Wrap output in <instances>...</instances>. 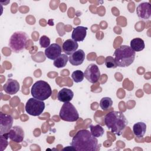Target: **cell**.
I'll use <instances>...</instances> for the list:
<instances>
[{
    "mask_svg": "<svg viewBox=\"0 0 151 151\" xmlns=\"http://www.w3.org/2000/svg\"><path fill=\"white\" fill-rule=\"evenodd\" d=\"M90 129L92 135L96 138L101 137L104 134V129L99 124L95 126L91 124L90 126Z\"/></svg>",
    "mask_w": 151,
    "mask_h": 151,
    "instance_id": "cell-21",
    "label": "cell"
},
{
    "mask_svg": "<svg viewBox=\"0 0 151 151\" xmlns=\"http://www.w3.org/2000/svg\"><path fill=\"white\" fill-rule=\"evenodd\" d=\"M87 28L83 26H78L73 28L71 34L72 40L76 42L84 41L87 35Z\"/></svg>",
    "mask_w": 151,
    "mask_h": 151,
    "instance_id": "cell-15",
    "label": "cell"
},
{
    "mask_svg": "<svg viewBox=\"0 0 151 151\" xmlns=\"http://www.w3.org/2000/svg\"><path fill=\"white\" fill-rule=\"evenodd\" d=\"M68 60V57L65 54H61L55 60H54L53 64L57 68L64 67L66 65Z\"/></svg>",
    "mask_w": 151,
    "mask_h": 151,
    "instance_id": "cell-20",
    "label": "cell"
},
{
    "mask_svg": "<svg viewBox=\"0 0 151 151\" xmlns=\"http://www.w3.org/2000/svg\"><path fill=\"white\" fill-rule=\"evenodd\" d=\"M133 131L136 137H142L146 131V124L143 122H137L133 125Z\"/></svg>",
    "mask_w": 151,
    "mask_h": 151,
    "instance_id": "cell-18",
    "label": "cell"
},
{
    "mask_svg": "<svg viewBox=\"0 0 151 151\" xmlns=\"http://www.w3.org/2000/svg\"><path fill=\"white\" fill-rule=\"evenodd\" d=\"M113 105V101L110 97H103L100 101V106L101 109L104 110H108L111 108Z\"/></svg>",
    "mask_w": 151,
    "mask_h": 151,
    "instance_id": "cell-22",
    "label": "cell"
},
{
    "mask_svg": "<svg viewBox=\"0 0 151 151\" xmlns=\"http://www.w3.org/2000/svg\"><path fill=\"white\" fill-rule=\"evenodd\" d=\"M13 117L7 114L0 113V135L8 133L12 127Z\"/></svg>",
    "mask_w": 151,
    "mask_h": 151,
    "instance_id": "cell-9",
    "label": "cell"
},
{
    "mask_svg": "<svg viewBox=\"0 0 151 151\" xmlns=\"http://www.w3.org/2000/svg\"><path fill=\"white\" fill-rule=\"evenodd\" d=\"M74 97V93L69 88H63L60 90L57 94V99L61 102L65 103L71 101Z\"/></svg>",
    "mask_w": 151,
    "mask_h": 151,
    "instance_id": "cell-17",
    "label": "cell"
},
{
    "mask_svg": "<svg viewBox=\"0 0 151 151\" xmlns=\"http://www.w3.org/2000/svg\"><path fill=\"white\" fill-rule=\"evenodd\" d=\"M7 134L9 139L15 143L22 142L24 137V132L22 128L19 126L12 127L10 130L7 133Z\"/></svg>",
    "mask_w": 151,
    "mask_h": 151,
    "instance_id": "cell-11",
    "label": "cell"
},
{
    "mask_svg": "<svg viewBox=\"0 0 151 151\" xmlns=\"http://www.w3.org/2000/svg\"><path fill=\"white\" fill-rule=\"evenodd\" d=\"M25 111L29 114L33 116H38L41 114L45 109V103L43 101L30 98L27 101L25 106Z\"/></svg>",
    "mask_w": 151,
    "mask_h": 151,
    "instance_id": "cell-7",
    "label": "cell"
},
{
    "mask_svg": "<svg viewBox=\"0 0 151 151\" xmlns=\"http://www.w3.org/2000/svg\"><path fill=\"white\" fill-rule=\"evenodd\" d=\"M44 54L48 59L54 60L61 54V47L57 43L52 44L45 48Z\"/></svg>",
    "mask_w": 151,
    "mask_h": 151,
    "instance_id": "cell-12",
    "label": "cell"
},
{
    "mask_svg": "<svg viewBox=\"0 0 151 151\" xmlns=\"http://www.w3.org/2000/svg\"><path fill=\"white\" fill-rule=\"evenodd\" d=\"M84 75L88 81L94 84L98 82L100 77V71L96 64L91 63L89 64L85 70Z\"/></svg>",
    "mask_w": 151,
    "mask_h": 151,
    "instance_id": "cell-8",
    "label": "cell"
},
{
    "mask_svg": "<svg viewBox=\"0 0 151 151\" xmlns=\"http://www.w3.org/2000/svg\"><path fill=\"white\" fill-rule=\"evenodd\" d=\"M4 91L10 95L16 94L19 90V84L16 80L9 78L3 86Z\"/></svg>",
    "mask_w": 151,
    "mask_h": 151,
    "instance_id": "cell-14",
    "label": "cell"
},
{
    "mask_svg": "<svg viewBox=\"0 0 151 151\" xmlns=\"http://www.w3.org/2000/svg\"><path fill=\"white\" fill-rule=\"evenodd\" d=\"M8 139H9L7 133L1 135V150L3 151L5 149L8 145Z\"/></svg>",
    "mask_w": 151,
    "mask_h": 151,
    "instance_id": "cell-26",
    "label": "cell"
},
{
    "mask_svg": "<svg viewBox=\"0 0 151 151\" xmlns=\"http://www.w3.org/2000/svg\"><path fill=\"white\" fill-rule=\"evenodd\" d=\"M136 52L126 45H120L114 52V60L118 67H127L131 65L135 58Z\"/></svg>",
    "mask_w": 151,
    "mask_h": 151,
    "instance_id": "cell-3",
    "label": "cell"
},
{
    "mask_svg": "<svg viewBox=\"0 0 151 151\" xmlns=\"http://www.w3.org/2000/svg\"><path fill=\"white\" fill-rule=\"evenodd\" d=\"M78 47V43L72 39H68L65 40L62 46L63 52L66 55H71L76 51H77Z\"/></svg>",
    "mask_w": 151,
    "mask_h": 151,
    "instance_id": "cell-16",
    "label": "cell"
},
{
    "mask_svg": "<svg viewBox=\"0 0 151 151\" xmlns=\"http://www.w3.org/2000/svg\"><path fill=\"white\" fill-rule=\"evenodd\" d=\"M136 14L140 19H149L151 15V6L150 3L144 2L139 4L136 8Z\"/></svg>",
    "mask_w": 151,
    "mask_h": 151,
    "instance_id": "cell-10",
    "label": "cell"
},
{
    "mask_svg": "<svg viewBox=\"0 0 151 151\" xmlns=\"http://www.w3.org/2000/svg\"><path fill=\"white\" fill-rule=\"evenodd\" d=\"M105 65L108 68H116L117 65L114 58L111 56H107L105 58Z\"/></svg>",
    "mask_w": 151,
    "mask_h": 151,
    "instance_id": "cell-24",
    "label": "cell"
},
{
    "mask_svg": "<svg viewBox=\"0 0 151 151\" xmlns=\"http://www.w3.org/2000/svg\"><path fill=\"white\" fill-rule=\"evenodd\" d=\"M63 150H75V149H74V147L71 146H68V147H66L65 148L63 149Z\"/></svg>",
    "mask_w": 151,
    "mask_h": 151,
    "instance_id": "cell-27",
    "label": "cell"
},
{
    "mask_svg": "<svg viewBox=\"0 0 151 151\" xmlns=\"http://www.w3.org/2000/svg\"><path fill=\"white\" fill-rule=\"evenodd\" d=\"M40 44L42 48H47L50 45V39L46 35H42L40 38Z\"/></svg>",
    "mask_w": 151,
    "mask_h": 151,
    "instance_id": "cell-25",
    "label": "cell"
},
{
    "mask_svg": "<svg viewBox=\"0 0 151 151\" xmlns=\"http://www.w3.org/2000/svg\"><path fill=\"white\" fill-rule=\"evenodd\" d=\"M31 93L34 98L44 101L51 96L52 90L47 82L43 80H38L32 85Z\"/></svg>",
    "mask_w": 151,
    "mask_h": 151,
    "instance_id": "cell-4",
    "label": "cell"
},
{
    "mask_svg": "<svg viewBox=\"0 0 151 151\" xmlns=\"http://www.w3.org/2000/svg\"><path fill=\"white\" fill-rule=\"evenodd\" d=\"M104 120L107 128L117 135H120L127 124L125 116L120 111H110L105 116Z\"/></svg>",
    "mask_w": 151,
    "mask_h": 151,
    "instance_id": "cell-2",
    "label": "cell"
},
{
    "mask_svg": "<svg viewBox=\"0 0 151 151\" xmlns=\"http://www.w3.org/2000/svg\"><path fill=\"white\" fill-rule=\"evenodd\" d=\"M28 35L24 31H16L11 36L9 40V47L15 53H19L25 49Z\"/></svg>",
    "mask_w": 151,
    "mask_h": 151,
    "instance_id": "cell-5",
    "label": "cell"
},
{
    "mask_svg": "<svg viewBox=\"0 0 151 151\" xmlns=\"http://www.w3.org/2000/svg\"><path fill=\"white\" fill-rule=\"evenodd\" d=\"M85 52L83 50H78L73 52L68 58L70 63L75 66L81 65L85 60Z\"/></svg>",
    "mask_w": 151,
    "mask_h": 151,
    "instance_id": "cell-13",
    "label": "cell"
},
{
    "mask_svg": "<svg viewBox=\"0 0 151 151\" xmlns=\"http://www.w3.org/2000/svg\"><path fill=\"white\" fill-rule=\"evenodd\" d=\"M59 116L61 120L66 122H76L79 118V114L74 106L70 103L65 102L62 106Z\"/></svg>",
    "mask_w": 151,
    "mask_h": 151,
    "instance_id": "cell-6",
    "label": "cell"
},
{
    "mask_svg": "<svg viewBox=\"0 0 151 151\" xmlns=\"http://www.w3.org/2000/svg\"><path fill=\"white\" fill-rule=\"evenodd\" d=\"M71 77L75 83H78L83 80L84 75L83 72L81 70H76L73 72L71 74Z\"/></svg>",
    "mask_w": 151,
    "mask_h": 151,
    "instance_id": "cell-23",
    "label": "cell"
},
{
    "mask_svg": "<svg viewBox=\"0 0 151 151\" xmlns=\"http://www.w3.org/2000/svg\"><path fill=\"white\" fill-rule=\"evenodd\" d=\"M130 47L134 52H138L142 51L145 48V44L142 38H135L131 40Z\"/></svg>",
    "mask_w": 151,
    "mask_h": 151,
    "instance_id": "cell-19",
    "label": "cell"
},
{
    "mask_svg": "<svg viewBox=\"0 0 151 151\" xmlns=\"http://www.w3.org/2000/svg\"><path fill=\"white\" fill-rule=\"evenodd\" d=\"M71 145L77 151H96L100 149L97 139L86 129L80 130L76 133Z\"/></svg>",
    "mask_w": 151,
    "mask_h": 151,
    "instance_id": "cell-1",
    "label": "cell"
}]
</instances>
